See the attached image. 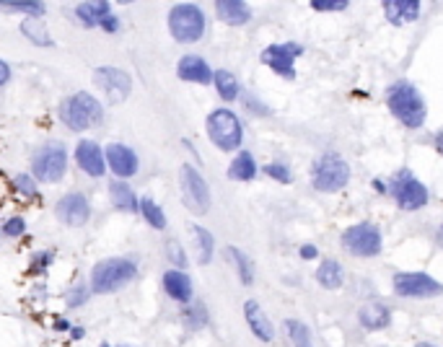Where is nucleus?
<instances>
[{
  "instance_id": "a211bd4d",
  "label": "nucleus",
  "mask_w": 443,
  "mask_h": 347,
  "mask_svg": "<svg viewBox=\"0 0 443 347\" xmlns=\"http://www.w3.org/2000/svg\"><path fill=\"white\" fill-rule=\"evenodd\" d=\"M176 73H179L182 81H192L200 83V86H208L213 81V70L200 55H184L176 65Z\"/></svg>"
},
{
  "instance_id": "c03bdc74",
  "label": "nucleus",
  "mask_w": 443,
  "mask_h": 347,
  "mask_svg": "<svg viewBox=\"0 0 443 347\" xmlns=\"http://www.w3.org/2000/svg\"><path fill=\"white\" fill-rule=\"evenodd\" d=\"M373 189H376V192H384V195H386V192H389V187H386L384 182H379V179L373 182Z\"/></svg>"
},
{
  "instance_id": "9b49d317",
  "label": "nucleus",
  "mask_w": 443,
  "mask_h": 347,
  "mask_svg": "<svg viewBox=\"0 0 443 347\" xmlns=\"http://www.w3.org/2000/svg\"><path fill=\"white\" fill-rule=\"evenodd\" d=\"M392 195L402 210H420L428 205V189L420 179L412 176V171L396 174V179L392 182Z\"/></svg>"
},
{
  "instance_id": "0eeeda50",
  "label": "nucleus",
  "mask_w": 443,
  "mask_h": 347,
  "mask_svg": "<svg viewBox=\"0 0 443 347\" xmlns=\"http://www.w3.org/2000/svg\"><path fill=\"white\" fill-rule=\"evenodd\" d=\"M342 246L348 249L352 256H376L381 254V231L373 223H355L348 231H342Z\"/></svg>"
},
{
  "instance_id": "b1692460",
  "label": "nucleus",
  "mask_w": 443,
  "mask_h": 347,
  "mask_svg": "<svg viewBox=\"0 0 443 347\" xmlns=\"http://www.w3.org/2000/svg\"><path fill=\"white\" fill-rule=\"evenodd\" d=\"M75 16L81 19L86 26H99L109 16V3L106 0H91V3H81L75 8Z\"/></svg>"
},
{
  "instance_id": "6e6552de",
  "label": "nucleus",
  "mask_w": 443,
  "mask_h": 347,
  "mask_svg": "<svg viewBox=\"0 0 443 347\" xmlns=\"http://www.w3.org/2000/svg\"><path fill=\"white\" fill-rule=\"evenodd\" d=\"M179 187H182V197H184V205L192 213H208L210 208V189H208V182L202 179V174L195 169V166H189L184 163L182 166V171H179Z\"/></svg>"
},
{
  "instance_id": "de8ad7c7",
  "label": "nucleus",
  "mask_w": 443,
  "mask_h": 347,
  "mask_svg": "<svg viewBox=\"0 0 443 347\" xmlns=\"http://www.w3.org/2000/svg\"><path fill=\"white\" fill-rule=\"evenodd\" d=\"M438 243L443 246V223H441V228H438Z\"/></svg>"
},
{
  "instance_id": "dca6fc26",
  "label": "nucleus",
  "mask_w": 443,
  "mask_h": 347,
  "mask_svg": "<svg viewBox=\"0 0 443 347\" xmlns=\"http://www.w3.org/2000/svg\"><path fill=\"white\" fill-rule=\"evenodd\" d=\"M75 161H78V166H81L88 176H104V169H106L104 153H101V148H99L93 140H81V143H78V148H75Z\"/></svg>"
},
{
  "instance_id": "ea45409f",
  "label": "nucleus",
  "mask_w": 443,
  "mask_h": 347,
  "mask_svg": "<svg viewBox=\"0 0 443 347\" xmlns=\"http://www.w3.org/2000/svg\"><path fill=\"white\" fill-rule=\"evenodd\" d=\"M298 254H301V259H316V256H319V252H316L314 243H303Z\"/></svg>"
},
{
  "instance_id": "7ed1b4c3",
  "label": "nucleus",
  "mask_w": 443,
  "mask_h": 347,
  "mask_svg": "<svg viewBox=\"0 0 443 347\" xmlns=\"http://www.w3.org/2000/svg\"><path fill=\"white\" fill-rule=\"evenodd\" d=\"M348 179L350 166L337 153H322L311 166V184L316 192H339Z\"/></svg>"
},
{
  "instance_id": "9d476101",
  "label": "nucleus",
  "mask_w": 443,
  "mask_h": 347,
  "mask_svg": "<svg viewBox=\"0 0 443 347\" xmlns=\"http://www.w3.org/2000/svg\"><path fill=\"white\" fill-rule=\"evenodd\" d=\"M394 293L402 298H433V296H441L443 285L425 272H396Z\"/></svg>"
},
{
  "instance_id": "ddd939ff",
  "label": "nucleus",
  "mask_w": 443,
  "mask_h": 347,
  "mask_svg": "<svg viewBox=\"0 0 443 347\" xmlns=\"http://www.w3.org/2000/svg\"><path fill=\"white\" fill-rule=\"evenodd\" d=\"M93 81L106 93L109 101H125L130 88H132L130 75L119 68H96L93 70Z\"/></svg>"
},
{
  "instance_id": "09e8293b",
  "label": "nucleus",
  "mask_w": 443,
  "mask_h": 347,
  "mask_svg": "<svg viewBox=\"0 0 443 347\" xmlns=\"http://www.w3.org/2000/svg\"><path fill=\"white\" fill-rule=\"evenodd\" d=\"M415 347H435V345H428V342H420V345H415Z\"/></svg>"
},
{
  "instance_id": "f257e3e1",
  "label": "nucleus",
  "mask_w": 443,
  "mask_h": 347,
  "mask_svg": "<svg viewBox=\"0 0 443 347\" xmlns=\"http://www.w3.org/2000/svg\"><path fill=\"white\" fill-rule=\"evenodd\" d=\"M386 106H389V112L405 128L418 130L425 125L428 106H425V99L420 96V91L409 81H396L389 86V91H386Z\"/></svg>"
},
{
  "instance_id": "f704fd0d",
  "label": "nucleus",
  "mask_w": 443,
  "mask_h": 347,
  "mask_svg": "<svg viewBox=\"0 0 443 347\" xmlns=\"http://www.w3.org/2000/svg\"><path fill=\"white\" fill-rule=\"evenodd\" d=\"M348 5V0H311L314 11H345Z\"/></svg>"
},
{
  "instance_id": "1a4fd4ad",
  "label": "nucleus",
  "mask_w": 443,
  "mask_h": 347,
  "mask_svg": "<svg viewBox=\"0 0 443 347\" xmlns=\"http://www.w3.org/2000/svg\"><path fill=\"white\" fill-rule=\"evenodd\" d=\"M32 169H34L36 179H42V182H49V184L60 182L62 174H65V169H68L65 148H62L60 143H47L45 148H39V151L34 153Z\"/></svg>"
},
{
  "instance_id": "f8f14e48",
  "label": "nucleus",
  "mask_w": 443,
  "mask_h": 347,
  "mask_svg": "<svg viewBox=\"0 0 443 347\" xmlns=\"http://www.w3.org/2000/svg\"><path fill=\"white\" fill-rule=\"evenodd\" d=\"M303 55V47L296 42H283V45H270L262 52V62L272 68L283 78H296V60Z\"/></svg>"
},
{
  "instance_id": "393cba45",
  "label": "nucleus",
  "mask_w": 443,
  "mask_h": 347,
  "mask_svg": "<svg viewBox=\"0 0 443 347\" xmlns=\"http://www.w3.org/2000/svg\"><path fill=\"white\" fill-rule=\"evenodd\" d=\"M109 197H112L115 208L125 210V213H135L140 208L138 200H135V192L130 189L128 182H112L109 184Z\"/></svg>"
},
{
  "instance_id": "c9c22d12",
  "label": "nucleus",
  "mask_w": 443,
  "mask_h": 347,
  "mask_svg": "<svg viewBox=\"0 0 443 347\" xmlns=\"http://www.w3.org/2000/svg\"><path fill=\"white\" fill-rule=\"evenodd\" d=\"M13 184H16V189H19L21 195H26V197H34L36 195L34 179H32V176H26V174H19V176L13 179Z\"/></svg>"
},
{
  "instance_id": "20e7f679",
  "label": "nucleus",
  "mask_w": 443,
  "mask_h": 347,
  "mask_svg": "<svg viewBox=\"0 0 443 347\" xmlns=\"http://www.w3.org/2000/svg\"><path fill=\"white\" fill-rule=\"evenodd\" d=\"M138 275V267L130 259H104L91 270L93 293H115Z\"/></svg>"
},
{
  "instance_id": "f3484780",
  "label": "nucleus",
  "mask_w": 443,
  "mask_h": 347,
  "mask_svg": "<svg viewBox=\"0 0 443 347\" xmlns=\"http://www.w3.org/2000/svg\"><path fill=\"white\" fill-rule=\"evenodd\" d=\"M420 5L418 0H384V16L389 23L394 26H405V23H412L420 19Z\"/></svg>"
},
{
  "instance_id": "412c9836",
  "label": "nucleus",
  "mask_w": 443,
  "mask_h": 347,
  "mask_svg": "<svg viewBox=\"0 0 443 347\" xmlns=\"http://www.w3.org/2000/svg\"><path fill=\"white\" fill-rule=\"evenodd\" d=\"M215 11H218V19L228 26H241L252 19V11L249 5L241 3V0H218L215 3Z\"/></svg>"
},
{
  "instance_id": "4c0bfd02",
  "label": "nucleus",
  "mask_w": 443,
  "mask_h": 347,
  "mask_svg": "<svg viewBox=\"0 0 443 347\" xmlns=\"http://www.w3.org/2000/svg\"><path fill=\"white\" fill-rule=\"evenodd\" d=\"M23 228H26V223H23L21 218H11L5 226H3V233H5V236H21Z\"/></svg>"
},
{
  "instance_id": "39448f33",
  "label": "nucleus",
  "mask_w": 443,
  "mask_h": 347,
  "mask_svg": "<svg viewBox=\"0 0 443 347\" xmlns=\"http://www.w3.org/2000/svg\"><path fill=\"white\" fill-rule=\"evenodd\" d=\"M169 32L182 45L197 42L205 34V13L192 3H179L169 13Z\"/></svg>"
},
{
  "instance_id": "a878e982",
  "label": "nucleus",
  "mask_w": 443,
  "mask_h": 347,
  "mask_svg": "<svg viewBox=\"0 0 443 347\" xmlns=\"http://www.w3.org/2000/svg\"><path fill=\"white\" fill-rule=\"evenodd\" d=\"M228 176L231 179H236V182H249V179H254L256 176V161L252 153L241 151L236 158H233V163L228 166Z\"/></svg>"
},
{
  "instance_id": "a19ab883",
  "label": "nucleus",
  "mask_w": 443,
  "mask_h": 347,
  "mask_svg": "<svg viewBox=\"0 0 443 347\" xmlns=\"http://www.w3.org/2000/svg\"><path fill=\"white\" fill-rule=\"evenodd\" d=\"M169 252H171V256H174V262L179 267L182 265H187V259H184V254H182V249H179V246H176V243H169Z\"/></svg>"
},
{
  "instance_id": "c85d7f7f",
  "label": "nucleus",
  "mask_w": 443,
  "mask_h": 347,
  "mask_svg": "<svg viewBox=\"0 0 443 347\" xmlns=\"http://www.w3.org/2000/svg\"><path fill=\"white\" fill-rule=\"evenodd\" d=\"M228 256L233 259V267H236L241 283H244V285H252V283H254V265H252V259H249L241 249H236V246H228Z\"/></svg>"
},
{
  "instance_id": "a18cd8bd",
  "label": "nucleus",
  "mask_w": 443,
  "mask_h": 347,
  "mask_svg": "<svg viewBox=\"0 0 443 347\" xmlns=\"http://www.w3.org/2000/svg\"><path fill=\"white\" fill-rule=\"evenodd\" d=\"M55 326H58V329H68V322H65V319H58V324Z\"/></svg>"
},
{
  "instance_id": "8fccbe9b",
  "label": "nucleus",
  "mask_w": 443,
  "mask_h": 347,
  "mask_svg": "<svg viewBox=\"0 0 443 347\" xmlns=\"http://www.w3.org/2000/svg\"><path fill=\"white\" fill-rule=\"evenodd\" d=\"M101 347H109V345H106V342H104V345H101Z\"/></svg>"
},
{
  "instance_id": "58836bf2",
  "label": "nucleus",
  "mask_w": 443,
  "mask_h": 347,
  "mask_svg": "<svg viewBox=\"0 0 443 347\" xmlns=\"http://www.w3.org/2000/svg\"><path fill=\"white\" fill-rule=\"evenodd\" d=\"M99 26H101V29H104V32H109V34H115L117 29H119V21H117V16L115 13H109V16H106L104 21L99 23Z\"/></svg>"
},
{
  "instance_id": "6ab92c4d",
  "label": "nucleus",
  "mask_w": 443,
  "mask_h": 347,
  "mask_svg": "<svg viewBox=\"0 0 443 347\" xmlns=\"http://www.w3.org/2000/svg\"><path fill=\"white\" fill-rule=\"evenodd\" d=\"M244 316H246V324L249 329L254 332L256 339H262V342H272L275 339V326L270 324L267 313L262 311V306L256 301H246L244 303Z\"/></svg>"
},
{
  "instance_id": "bb28decb",
  "label": "nucleus",
  "mask_w": 443,
  "mask_h": 347,
  "mask_svg": "<svg viewBox=\"0 0 443 347\" xmlns=\"http://www.w3.org/2000/svg\"><path fill=\"white\" fill-rule=\"evenodd\" d=\"M21 32L26 34V39H32L34 45H45V47L52 45V36H49V32H47L42 16H39V19H36V16H29V19L21 23Z\"/></svg>"
},
{
  "instance_id": "4be33fe9",
  "label": "nucleus",
  "mask_w": 443,
  "mask_h": 347,
  "mask_svg": "<svg viewBox=\"0 0 443 347\" xmlns=\"http://www.w3.org/2000/svg\"><path fill=\"white\" fill-rule=\"evenodd\" d=\"M163 290H166L174 301L187 303L192 298V283H189V278H187L184 272H179V270H171V272L163 275Z\"/></svg>"
},
{
  "instance_id": "5701e85b",
  "label": "nucleus",
  "mask_w": 443,
  "mask_h": 347,
  "mask_svg": "<svg viewBox=\"0 0 443 347\" xmlns=\"http://www.w3.org/2000/svg\"><path fill=\"white\" fill-rule=\"evenodd\" d=\"M316 280H319V285L326 290L342 288V283H345L342 265H339L337 259H324V262L319 265V270H316Z\"/></svg>"
},
{
  "instance_id": "423d86ee",
  "label": "nucleus",
  "mask_w": 443,
  "mask_h": 347,
  "mask_svg": "<svg viewBox=\"0 0 443 347\" xmlns=\"http://www.w3.org/2000/svg\"><path fill=\"white\" fill-rule=\"evenodd\" d=\"M208 135L221 151H236L241 145V140H244L241 138L244 130H241V122H239V117L233 115V112L215 109L208 117Z\"/></svg>"
},
{
  "instance_id": "72a5a7b5",
  "label": "nucleus",
  "mask_w": 443,
  "mask_h": 347,
  "mask_svg": "<svg viewBox=\"0 0 443 347\" xmlns=\"http://www.w3.org/2000/svg\"><path fill=\"white\" fill-rule=\"evenodd\" d=\"M265 174H267L270 179H275V182H283V184L291 182V169H288L285 163H267V166H265Z\"/></svg>"
},
{
  "instance_id": "2f4dec72",
  "label": "nucleus",
  "mask_w": 443,
  "mask_h": 347,
  "mask_svg": "<svg viewBox=\"0 0 443 347\" xmlns=\"http://www.w3.org/2000/svg\"><path fill=\"white\" fill-rule=\"evenodd\" d=\"M0 11H21V13H29V16H36L45 13V5L36 3V0H0Z\"/></svg>"
},
{
  "instance_id": "aec40b11",
  "label": "nucleus",
  "mask_w": 443,
  "mask_h": 347,
  "mask_svg": "<svg viewBox=\"0 0 443 347\" xmlns=\"http://www.w3.org/2000/svg\"><path fill=\"white\" fill-rule=\"evenodd\" d=\"M358 322H361L363 329L379 332V329H386V326H389V322H392V311H389V306H384L381 301H368L361 306Z\"/></svg>"
},
{
  "instance_id": "37998d69",
  "label": "nucleus",
  "mask_w": 443,
  "mask_h": 347,
  "mask_svg": "<svg viewBox=\"0 0 443 347\" xmlns=\"http://www.w3.org/2000/svg\"><path fill=\"white\" fill-rule=\"evenodd\" d=\"M435 151H438V153L443 156V130L438 132V135H435Z\"/></svg>"
},
{
  "instance_id": "c756f323",
  "label": "nucleus",
  "mask_w": 443,
  "mask_h": 347,
  "mask_svg": "<svg viewBox=\"0 0 443 347\" xmlns=\"http://www.w3.org/2000/svg\"><path fill=\"white\" fill-rule=\"evenodd\" d=\"M192 233H195V239H197V262L200 265H208L210 259H213V246H215L213 233H210L208 228H202V226H195Z\"/></svg>"
},
{
  "instance_id": "7c9ffc66",
  "label": "nucleus",
  "mask_w": 443,
  "mask_h": 347,
  "mask_svg": "<svg viewBox=\"0 0 443 347\" xmlns=\"http://www.w3.org/2000/svg\"><path fill=\"white\" fill-rule=\"evenodd\" d=\"M140 205V213H143V218L151 223L153 228H166V215H163V210L153 202L151 197H143L138 202Z\"/></svg>"
},
{
  "instance_id": "79ce46f5",
  "label": "nucleus",
  "mask_w": 443,
  "mask_h": 347,
  "mask_svg": "<svg viewBox=\"0 0 443 347\" xmlns=\"http://www.w3.org/2000/svg\"><path fill=\"white\" fill-rule=\"evenodd\" d=\"M8 78H11V68L0 60V86H3V83H8Z\"/></svg>"
},
{
  "instance_id": "473e14b6",
  "label": "nucleus",
  "mask_w": 443,
  "mask_h": 347,
  "mask_svg": "<svg viewBox=\"0 0 443 347\" xmlns=\"http://www.w3.org/2000/svg\"><path fill=\"white\" fill-rule=\"evenodd\" d=\"M285 332L291 335L293 342H303V339H311V335H309V326L303 324V322H298V319H288V322H285Z\"/></svg>"
},
{
  "instance_id": "f03ea898",
  "label": "nucleus",
  "mask_w": 443,
  "mask_h": 347,
  "mask_svg": "<svg viewBox=\"0 0 443 347\" xmlns=\"http://www.w3.org/2000/svg\"><path fill=\"white\" fill-rule=\"evenodd\" d=\"M101 112L104 109H101V104L93 99L91 93H73L60 106V119L70 130L83 132V130H88L101 122Z\"/></svg>"
},
{
  "instance_id": "cd10ccee",
  "label": "nucleus",
  "mask_w": 443,
  "mask_h": 347,
  "mask_svg": "<svg viewBox=\"0 0 443 347\" xmlns=\"http://www.w3.org/2000/svg\"><path fill=\"white\" fill-rule=\"evenodd\" d=\"M213 81H215V88H218V96H221V99L233 101V99L239 96V81H236L233 73H228V70H218V73H213Z\"/></svg>"
},
{
  "instance_id": "2eb2a0df",
  "label": "nucleus",
  "mask_w": 443,
  "mask_h": 347,
  "mask_svg": "<svg viewBox=\"0 0 443 347\" xmlns=\"http://www.w3.org/2000/svg\"><path fill=\"white\" fill-rule=\"evenodd\" d=\"M106 163H109V169L119 179H128V176H132V174L138 171V156H135L132 148L122 145V143L106 145Z\"/></svg>"
},
{
  "instance_id": "49530a36",
  "label": "nucleus",
  "mask_w": 443,
  "mask_h": 347,
  "mask_svg": "<svg viewBox=\"0 0 443 347\" xmlns=\"http://www.w3.org/2000/svg\"><path fill=\"white\" fill-rule=\"evenodd\" d=\"M296 347H314V345H311V339H303V342H296Z\"/></svg>"
},
{
  "instance_id": "3c124183",
  "label": "nucleus",
  "mask_w": 443,
  "mask_h": 347,
  "mask_svg": "<svg viewBox=\"0 0 443 347\" xmlns=\"http://www.w3.org/2000/svg\"><path fill=\"white\" fill-rule=\"evenodd\" d=\"M122 347H130V345H122Z\"/></svg>"
},
{
  "instance_id": "e433bc0d",
  "label": "nucleus",
  "mask_w": 443,
  "mask_h": 347,
  "mask_svg": "<svg viewBox=\"0 0 443 347\" xmlns=\"http://www.w3.org/2000/svg\"><path fill=\"white\" fill-rule=\"evenodd\" d=\"M88 301V288H83V285H75V288L68 293V306L70 309H78L81 303Z\"/></svg>"
},
{
  "instance_id": "4468645a",
  "label": "nucleus",
  "mask_w": 443,
  "mask_h": 347,
  "mask_svg": "<svg viewBox=\"0 0 443 347\" xmlns=\"http://www.w3.org/2000/svg\"><path fill=\"white\" fill-rule=\"evenodd\" d=\"M55 213H58V218L62 220V223H68V226H83V223L88 220V215H91V205H88V200L83 195L70 192V195H65L58 202Z\"/></svg>"
}]
</instances>
